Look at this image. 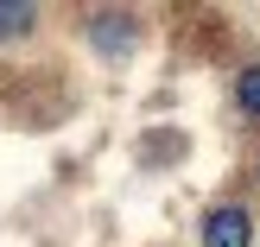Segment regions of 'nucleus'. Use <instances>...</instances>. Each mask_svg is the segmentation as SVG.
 Masks as SVG:
<instances>
[{
  "label": "nucleus",
  "instance_id": "nucleus-1",
  "mask_svg": "<svg viewBox=\"0 0 260 247\" xmlns=\"http://www.w3.org/2000/svg\"><path fill=\"white\" fill-rule=\"evenodd\" d=\"M248 241H254V222L241 203H222L203 216V247H248Z\"/></svg>",
  "mask_w": 260,
  "mask_h": 247
},
{
  "label": "nucleus",
  "instance_id": "nucleus-2",
  "mask_svg": "<svg viewBox=\"0 0 260 247\" xmlns=\"http://www.w3.org/2000/svg\"><path fill=\"white\" fill-rule=\"evenodd\" d=\"M32 19H38L32 7H0V38H19V32H32Z\"/></svg>",
  "mask_w": 260,
  "mask_h": 247
},
{
  "label": "nucleus",
  "instance_id": "nucleus-3",
  "mask_svg": "<svg viewBox=\"0 0 260 247\" xmlns=\"http://www.w3.org/2000/svg\"><path fill=\"white\" fill-rule=\"evenodd\" d=\"M241 108L260 114V70H241Z\"/></svg>",
  "mask_w": 260,
  "mask_h": 247
}]
</instances>
